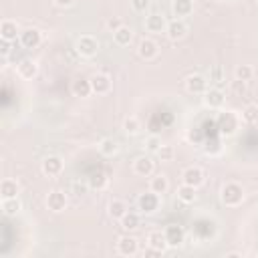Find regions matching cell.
<instances>
[{
	"mask_svg": "<svg viewBox=\"0 0 258 258\" xmlns=\"http://www.w3.org/2000/svg\"><path fill=\"white\" fill-rule=\"evenodd\" d=\"M234 77H236V81L246 83V81H250V79L254 77V69H252L250 64H238V67L234 69Z\"/></svg>",
	"mask_w": 258,
	"mask_h": 258,
	"instance_id": "d6a6232c",
	"label": "cell"
},
{
	"mask_svg": "<svg viewBox=\"0 0 258 258\" xmlns=\"http://www.w3.org/2000/svg\"><path fill=\"white\" fill-rule=\"evenodd\" d=\"M171 12H173L175 18L183 20L185 16H189L194 12V2L191 0H173L171 2Z\"/></svg>",
	"mask_w": 258,
	"mask_h": 258,
	"instance_id": "44dd1931",
	"label": "cell"
},
{
	"mask_svg": "<svg viewBox=\"0 0 258 258\" xmlns=\"http://www.w3.org/2000/svg\"><path fill=\"white\" fill-rule=\"evenodd\" d=\"M87 181H89V185H91L93 189H105L107 183H109V177H107L105 171H93Z\"/></svg>",
	"mask_w": 258,
	"mask_h": 258,
	"instance_id": "f1b7e54d",
	"label": "cell"
},
{
	"mask_svg": "<svg viewBox=\"0 0 258 258\" xmlns=\"http://www.w3.org/2000/svg\"><path fill=\"white\" fill-rule=\"evenodd\" d=\"M89 181H81V179H77V181H73L71 183V191L75 194V196H85L87 191H89Z\"/></svg>",
	"mask_w": 258,
	"mask_h": 258,
	"instance_id": "74e56055",
	"label": "cell"
},
{
	"mask_svg": "<svg viewBox=\"0 0 258 258\" xmlns=\"http://www.w3.org/2000/svg\"><path fill=\"white\" fill-rule=\"evenodd\" d=\"M133 171H135L137 175H141V177H149V175H153V171H155V163H153L151 157L141 155V157H137V159L133 161Z\"/></svg>",
	"mask_w": 258,
	"mask_h": 258,
	"instance_id": "2e32d148",
	"label": "cell"
},
{
	"mask_svg": "<svg viewBox=\"0 0 258 258\" xmlns=\"http://www.w3.org/2000/svg\"><path fill=\"white\" fill-rule=\"evenodd\" d=\"M18 40H20V44H22L24 48L32 50V48H36V46L42 42V32H40L38 28H24V30L20 32Z\"/></svg>",
	"mask_w": 258,
	"mask_h": 258,
	"instance_id": "8992f818",
	"label": "cell"
},
{
	"mask_svg": "<svg viewBox=\"0 0 258 258\" xmlns=\"http://www.w3.org/2000/svg\"><path fill=\"white\" fill-rule=\"evenodd\" d=\"M20 36V32H18V26H16V22L14 20H10V18H6V20H2L0 22V38H4V40H16Z\"/></svg>",
	"mask_w": 258,
	"mask_h": 258,
	"instance_id": "ffe728a7",
	"label": "cell"
},
{
	"mask_svg": "<svg viewBox=\"0 0 258 258\" xmlns=\"http://www.w3.org/2000/svg\"><path fill=\"white\" fill-rule=\"evenodd\" d=\"M163 232H165V240H167V246H169V248H177V246H181L183 240H185V232H183V228L177 226V224L165 226Z\"/></svg>",
	"mask_w": 258,
	"mask_h": 258,
	"instance_id": "30bf717a",
	"label": "cell"
},
{
	"mask_svg": "<svg viewBox=\"0 0 258 258\" xmlns=\"http://www.w3.org/2000/svg\"><path fill=\"white\" fill-rule=\"evenodd\" d=\"M16 71L22 79H34L38 75V64L32 60V58H22L18 64H16Z\"/></svg>",
	"mask_w": 258,
	"mask_h": 258,
	"instance_id": "d6986e66",
	"label": "cell"
},
{
	"mask_svg": "<svg viewBox=\"0 0 258 258\" xmlns=\"http://www.w3.org/2000/svg\"><path fill=\"white\" fill-rule=\"evenodd\" d=\"M196 189H198V187H194V185L181 183V185L177 187V200L183 202V204H194L196 198H198V191H196Z\"/></svg>",
	"mask_w": 258,
	"mask_h": 258,
	"instance_id": "4316f807",
	"label": "cell"
},
{
	"mask_svg": "<svg viewBox=\"0 0 258 258\" xmlns=\"http://www.w3.org/2000/svg\"><path fill=\"white\" fill-rule=\"evenodd\" d=\"M220 200H222L224 206L236 208V206H240L242 200H244V187H242L240 183H236V181H228V183H224L222 189H220Z\"/></svg>",
	"mask_w": 258,
	"mask_h": 258,
	"instance_id": "6da1fadb",
	"label": "cell"
},
{
	"mask_svg": "<svg viewBox=\"0 0 258 258\" xmlns=\"http://www.w3.org/2000/svg\"><path fill=\"white\" fill-rule=\"evenodd\" d=\"M161 145H163V143H161V139H159L157 135H149V137L145 139V149H147L149 153H157Z\"/></svg>",
	"mask_w": 258,
	"mask_h": 258,
	"instance_id": "8d00e7d4",
	"label": "cell"
},
{
	"mask_svg": "<svg viewBox=\"0 0 258 258\" xmlns=\"http://www.w3.org/2000/svg\"><path fill=\"white\" fill-rule=\"evenodd\" d=\"M242 121L248 125L258 123V105H246L242 109Z\"/></svg>",
	"mask_w": 258,
	"mask_h": 258,
	"instance_id": "836d02e7",
	"label": "cell"
},
{
	"mask_svg": "<svg viewBox=\"0 0 258 258\" xmlns=\"http://www.w3.org/2000/svg\"><path fill=\"white\" fill-rule=\"evenodd\" d=\"M157 155H159L161 161H171L173 155H175V149H173L171 145H161L159 151H157Z\"/></svg>",
	"mask_w": 258,
	"mask_h": 258,
	"instance_id": "f35d334b",
	"label": "cell"
},
{
	"mask_svg": "<svg viewBox=\"0 0 258 258\" xmlns=\"http://www.w3.org/2000/svg\"><path fill=\"white\" fill-rule=\"evenodd\" d=\"M143 254H145V256H159V254H163V252H159V250H155V248H151V246H149Z\"/></svg>",
	"mask_w": 258,
	"mask_h": 258,
	"instance_id": "ee69618b",
	"label": "cell"
},
{
	"mask_svg": "<svg viewBox=\"0 0 258 258\" xmlns=\"http://www.w3.org/2000/svg\"><path fill=\"white\" fill-rule=\"evenodd\" d=\"M75 50L83 56V58H91L99 52V40L91 34H83L81 38H77L75 42Z\"/></svg>",
	"mask_w": 258,
	"mask_h": 258,
	"instance_id": "3957f363",
	"label": "cell"
},
{
	"mask_svg": "<svg viewBox=\"0 0 258 258\" xmlns=\"http://www.w3.org/2000/svg\"><path fill=\"white\" fill-rule=\"evenodd\" d=\"M99 151H101L103 155H107V157H113V155H117V151H119V141L113 139V137H103V139L99 141Z\"/></svg>",
	"mask_w": 258,
	"mask_h": 258,
	"instance_id": "484cf974",
	"label": "cell"
},
{
	"mask_svg": "<svg viewBox=\"0 0 258 258\" xmlns=\"http://www.w3.org/2000/svg\"><path fill=\"white\" fill-rule=\"evenodd\" d=\"M119 26H121V22H119V20H109V28H111L113 32H115Z\"/></svg>",
	"mask_w": 258,
	"mask_h": 258,
	"instance_id": "f6af8a7d",
	"label": "cell"
},
{
	"mask_svg": "<svg viewBox=\"0 0 258 258\" xmlns=\"http://www.w3.org/2000/svg\"><path fill=\"white\" fill-rule=\"evenodd\" d=\"M165 28H167L165 16L153 12V14H149V16L145 18V30H147V32H151V34H161V32H165Z\"/></svg>",
	"mask_w": 258,
	"mask_h": 258,
	"instance_id": "4fadbf2b",
	"label": "cell"
},
{
	"mask_svg": "<svg viewBox=\"0 0 258 258\" xmlns=\"http://www.w3.org/2000/svg\"><path fill=\"white\" fill-rule=\"evenodd\" d=\"M147 244H149L151 248L159 250V252H165V248H169V246H167V240H165V232H161V230L149 232V234H147Z\"/></svg>",
	"mask_w": 258,
	"mask_h": 258,
	"instance_id": "7402d4cb",
	"label": "cell"
},
{
	"mask_svg": "<svg viewBox=\"0 0 258 258\" xmlns=\"http://www.w3.org/2000/svg\"><path fill=\"white\" fill-rule=\"evenodd\" d=\"M54 4H56V6H60V8H69V6H73V4H75V0H54Z\"/></svg>",
	"mask_w": 258,
	"mask_h": 258,
	"instance_id": "7bdbcfd3",
	"label": "cell"
},
{
	"mask_svg": "<svg viewBox=\"0 0 258 258\" xmlns=\"http://www.w3.org/2000/svg\"><path fill=\"white\" fill-rule=\"evenodd\" d=\"M91 87H93V93L97 95H105L111 91V77L105 75V73H97L91 77Z\"/></svg>",
	"mask_w": 258,
	"mask_h": 258,
	"instance_id": "e0dca14e",
	"label": "cell"
},
{
	"mask_svg": "<svg viewBox=\"0 0 258 258\" xmlns=\"http://www.w3.org/2000/svg\"><path fill=\"white\" fill-rule=\"evenodd\" d=\"M137 52H139L141 58L153 60L159 54V44L155 40H151V38H141L139 40V46H137Z\"/></svg>",
	"mask_w": 258,
	"mask_h": 258,
	"instance_id": "5bb4252c",
	"label": "cell"
},
{
	"mask_svg": "<svg viewBox=\"0 0 258 258\" xmlns=\"http://www.w3.org/2000/svg\"><path fill=\"white\" fill-rule=\"evenodd\" d=\"M131 8L135 12H145L149 8V0H131Z\"/></svg>",
	"mask_w": 258,
	"mask_h": 258,
	"instance_id": "60d3db41",
	"label": "cell"
},
{
	"mask_svg": "<svg viewBox=\"0 0 258 258\" xmlns=\"http://www.w3.org/2000/svg\"><path fill=\"white\" fill-rule=\"evenodd\" d=\"M18 191H20V185L16 179H10V177L2 179V183H0V196L2 198H18Z\"/></svg>",
	"mask_w": 258,
	"mask_h": 258,
	"instance_id": "cb8c5ba5",
	"label": "cell"
},
{
	"mask_svg": "<svg viewBox=\"0 0 258 258\" xmlns=\"http://www.w3.org/2000/svg\"><path fill=\"white\" fill-rule=\"evenodd\" d=\"M149 189L155 191V194H159V196L165 194V191L169 189V181H167V177L161 175V173H159V175H153L151 181H149Z\"/></svg>",
	"mask_w": 258,
	"mask_h": 258,
	"instance_id": "f546056e",
	"label": "cell"
},
{
	"mask_svg": "<svg viewBox=\"0 0 258 258\" xmlns=\"http://www.w3.org/2000/svg\"><path fill=\"white\" fill-rule=\"evenodd\" d=\"M210 81H214V83H224V69L220 67V64H214L212 67V71H210Z\"/></svg>",
	"mask_w": 258,
	"mask_h": 258,
	"instance_id": "ab89813d",
	"label": "cell"
},
{
	"mask_svg": "<svg viewBox=\"0 0 258 258\" xmlns=\"http://www.w3.org/2000/svg\"><path fill=\"white\" fill-rule=\"evenodd\" d=\"M113 40L119 44V46H127L131 40H133V30L129 28V26H125V24H121L115 32H113Z\"/></svg>",
	"mask_w": 258,
	"mask_h": 258,
	"instance_id": "d4e9b609",
	"label": "cell"
},
{
	"mask_svg": "<svg viewBox=\"0 0 258 258\" xmlns=\"http://www.w3.org/2000/svg\"><path fill=\"white\" fill-rule=\"evenodd\" d=\"M0 208H2V214H4V216H16V214L20 212L22 204H20L18 198H2Z\"/></svg>",
	"mask_w": 258,
	"mask_h": 258,
	"instance_id": "83f0119b",
	"label": "cell"
},
{
	"mask_svg": "<svg viewBox=\"0 0 258 258\" xmlns=\"http://www.w3.org/2000/svg\"><path fill=\"white\" fill-rule=\"evenodd\" d=\"M46 208L54 214L62 212L67 208V194L60 191V189H52L48 196H46Z\"/></svg>",
	"mask_w": 258,
	"mask_h": 258,
	"instance_id": "7c38bea8",
	"label": "cell"
},
{
	"mask_svg": "<svg viewBox=\"0 0 258 258\" xmlns=\"http://www.w3.org/2000/svg\"><path fill=\"white\" fill-rule=\"evenodd\" d=\"M0 52H2V58L6 60L8 58V54H10V40H0Z\"/></svg>",
	"mask_w": 258,
	"mask_h": 258,
	"instance_id": "b9f144b4",
	"label": "cell"
},
{
	"mask_svg": "<svg viewBox=\"0 0 258 258\" xmlns=\"http://www.w3.org/2000/svg\"><path fill=\"white\" fill-rule=\"evenodd\" d=\"M185 89L189 93H194V95H204L208 91V79L204 75H198V73L196 75H189L185 79Z\"/></svg>",
	"mask_w": 258,
	"mask_h": 258,
	"instance_id": "9a60e30c",
	"label": "cell"
},
{
	"mask_svg": "<svg viewBox=\"0 0 258 258\" xmlns=\"http://www.w3.org/2000/svg\"><path fill=\"white\" fill-rule=\"evenodd\" d=\"M139 214H135V212H127L121 220H119V224H121V228L123 230H127V232H133V230H137L139 228Z\"/></svg>",
	"mask_w": 258,
	"mask_h": 258,
	"instance_id": "4dcf8cb0",
	"label": "cell"
},
{
	"mask_svg": "<svg viewBox=\"0 0 258 258\" xmlns=\"http://www.w3.org/2000/svg\"><path fill=\"white\" fill-rule=\"evenodd\" d=\"M127 212H129L127 202H125V200H119V198L111 200L109 206H107V214H109V218H113V220H121Z\"/></svg>",
	"mask_w": 258,
	"mask_h": 258,
	"instance_id": "ac0fdd59",
	"label": "cell"
},
{
	"mask_svg": "<svg viewBox=\"0 0 258 258\" xmlns=\"http://www.w3.org/2000/svg\"><path fill=\"white\" fill-rule=\"evenodd\" d=\"M226 258H242V254L240 252H228Z\"/></svg>",
	"mask_w": 258,
	"mask_h": 258,
	"instance_id": "bcb514c9",
	"label": "cell"
},
{
	"mask_svg": "<svg viewBox=\"0 0 258 258\" xmlns=\"http://www.w3.org/2000/svg\"><path fill=\"white\" fill-rule=\"evenodd\" d=\"M159 204H161L159 194H155L151 189L139 194V198H137V208H139L141 214H153V212H157L159 210Z\"/></svg>",
	"mask_w": 258,
	"mask_h": 258,
	"instance_id": "277c9868",
	"label": "cell"
},
{
	"mask_svg": "<svg viewBox=\"0 0 258 258\" xmlns=\"http://www.w3.org/2000/svg\"><path fill=\"white\" fill-rule=\"evenodd\" d=\"M202 145H204V151H206L208 155H218V153L222 151V141H220L216 135L206 137V141H204Z\"/></svg>",
	"mask_w": 258,
	"mask_h": 258,
	"instance_id": "1f68e13d",
	"label": "cell"
},
{
	"mask_svg": "<svg viewBox=\"0 0 258 258\" xmlns=\"http://www.w3.org/2000/svg\"><path fill=\"white\" fill-rule=\"evenodd\" d=\"M165 34H167V38H169V40L177 42V40H181V38H185V36H187V24H185L181 18H175V20L167 22Z\"/></svg>",
	"mask_w": 258,
	"mask_h": 258,
	"instance_id": "9c48e42d",
	"label": "cell"
},
{
	"mask_svg": "<svg viewBox=\"0 0 258 258\" xmlns=\"http://www.w3.org/2000/svg\"><path fill=\"white\" fill-rule=\"evenodd\" d=\"M139 129H141V123H139L137 117H127V119L123 121V131H125L127 135H137Z\"/></svg>",
	"mask_w": 258,
	"mask_h": 258,
	"instance_id": "e575fe53",
	"label": "cell"
},
{
	"mask_svg": "<svg viewBox=\"0 0 258 258\" xmlns=\"http://www.w3.org/2000/svg\"><path fill=\"white\" fill-rule=\"evenodd\" d=\"M71 91H73V95H75V97H89V95L93 93L91 79H77V81H73Z\"/></svg>",
	"mask_w": 258,
	"mask_h": 258,
	"instance_id": "603a6c76",
	"label": "cell"
},
{
	"mask_svg": "<svg viewBox=\"0 0 258 258\" xmlns=\"http://www.w3.org/2000/svg\"><path fill=\"white\" fill-rule=\"evenodd\" d=\"M238 127H240V119H238L236 113H232V111H222V113L216 117V129H218V133L224 135V137L234 135V133L238 131Z\"/></svg>",
	"mask_w": 258,
	"mask_h": 258,
	"instance_id": "7a4b0ae2",
	"label": "cell"
},
{
	"mask_svg": "<svg viewBox=\"0 0 258 258\" xmlns=\"http://www.w3.org/2000/svg\"><path fill=\"white\" fill-rule=\"evenodd\" d=\"M40 169H42L44 175L54 177V175H60V173H62V169H64V161H62L58 155H48V157L42 159Z\"/></svg>",
	"mask_w": 258,
	"mask_h": 258,
	"instance_id": "5b68a950",
	"label": "cell"
},
{
	"mask_svg": "<svg viewBox=\"0 0 258 258\" xmlns=\"http://www.w3.org/2000/svg\"><path fill=\"white\" fill-rule=\"evenodd\" d=\"M137 250H139L137 238H133V236H129V234L117 238V252H119L121 256H135Z\"/></svg>",
	"mask_w": 258,
	"mask_h": 258,
	"instance_id": "ba28073f",
	"label": "cell"
},
{
	"mask_svg": "<svg viewBox=\"0 0 258 258\" xmlns=\"http://www.w3.org/2000/svg\"><path fill=\"white\" fill-rule=\"evenodd\" d=\"M187 139H189L191 143H198V145H202V143L206 141V133H204V129H200V127H194V129H189V131H187Z\"/></svg>",
	"mask_w": 258,
	"mask_h": 258,
	"instance_id": "d590c367",
	"label": "cell"
},
{
	"mask_svg": "<svg viewBox=\"0 0 258 258\" xmlns=\"http://www.w3.org/2000/svg\"><path fill=\"white\" fill-rule=\"evenodd\" d=\"M224 103H226V95H224L222 89L212 87V89H208V91L204 93V105H206L208 109H222Z\"/></svg>",
	"mask_w": 258,
	"mask_h": 258,
	"instance_id": "52a82bcc",
	"label": "cell"
},
{
	"mask_svg": "<svg viewBox=\"0 0 258 258\" xmlns=\"http://www.w3.org/2000/svg\"><path fill=\"white\" fill-rule=\"evenodd\" d=\"M181 179H183V183H187V185L200 187V185L204 183L206 175H204V169H202V167H198V165H189V167H185V169H183Z\"/></svg>",
	"mask_w": 258,
	"mask_h": 258,
	"instance_id": "8fae6325",
	"label": "cell"
}]
</instances>
